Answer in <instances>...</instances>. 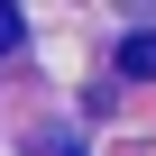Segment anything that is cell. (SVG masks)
<instances>
[{"label":"cell","instance_id":"obj_1","mask_svg":"<svg viewBox=\"0 0 156 156\" xmlns=\"http://www.w3.org/2000/svg\"><path fill=\"white\" fill-rule=\"evenodd\" d=\"M119 73H138V83H156V28H138V37L119 46Z\"/></svg>","mask_w":156,"mask_h":156},{"label":"cell","instance_id":"obj_2","mask_svg":"<svg viewBox=\"0 0 156 156\" xmlns=\"http://www.w3.org/2000/svg\"><path fill=\"white\" fill-rule=\"evenodd\" d=\"M19 37H28V19L9 9V0H0V55H19Z\"/></svg>","mask_w":156,"mask_h":156}]
</instances>
